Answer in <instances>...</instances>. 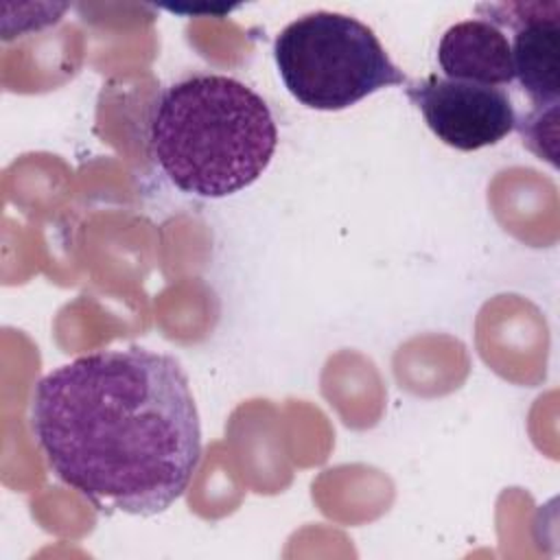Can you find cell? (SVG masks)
Listing matches in <instances>:
<instances>
[{
	"mask_svg": "<svg viewBox=\"0 0 560 560\" xmlns=\"http://www.w3.org/2000/svg\"><path fill=\"white\" fill-rule=\"evenodd\" d=\"M438 140L457 151L499 144L516 129V107L508 90L429 74L405 88Z\"/></svg>",
	"mask_w": 560,
	"mask_h": 560,
	"instance_id": "obj_4",
	"label": "cell"
},
{
	"mask_svg": "<svg viewBox=\"0 0 560 560\" xmlns=\"http://www.w3.org/2000/svg\"><path fill=\"white\" fill-rule=\"evenodd\" d=\"M438 66L446 79L503 90L514 83L510 37L505 28L486 18L448 26L438 44Z\"/></svg>",
	"mask_w": 560,
	"mask_h": 560,
	"instance_id": "obj_6",
	"label": "cell"
},
{
	"mask_svg": "<svg viewBox=\"0 0 560 560\" xmlns=\"http://www.w3.org/2000/svg\"><path fill=\"white\" fill-rule=\"evenodd\" d=\"M31 429L55 477L101 512L168 510L201 462L188 376L147 348L96 350L42 376Z\"/></svg>",
	"mask_w": 560,
	"mask_h": 560,
	"instance_id": "obj_1",
	"label": "cell"
},
{
	"mask_svg": "<svg viewBox=\"0 0 560 560\" xmlns=\"http://www.w3.org/2000/svg\"><path fill=\"white\" fill-rule=\"evenodd\" d=\"M278 127L265 98L228 74L171 83L149 116V151L182 192L221 199L252 186L269 166Z\"/></svg>",
	"mask_w": 560,
	"mask_h": 560,
	"instance_id": "obj_2",
	"label": "cell"
},
{
	"mask_svg": "<svg viewBox=\"0 0 560 560\" xmlns=\"http://www.w3.org/2000/svg\"><path fill=\"white\" fill-rule=\"evenodd\" d=\"M479 18L508 28L514 83L529 98V112H558L560 98V2L479 4Z\"/></svg>",
	"mask_w": 560,
	"mask_h": 560,
	"instance_id": "obj_5",
	"label": "cell"
},
{
	"mask_svg": "<svg viewBox=\"0 0 560 560\" xmlns=\"http://www.w3.org/2000/svg\"><path fill=\"white\" fill-rule=\"evenodd\" d=\"M273 57L289 94L319 112L348 109L383 88L407 83L374 31L335 11H313L287 24Z\"/></svg>",
	"mask_w": 560,
	"mask_h": 560,
	"instance_id": "obj_3",
	"label": "cell"
}]
</instances>
